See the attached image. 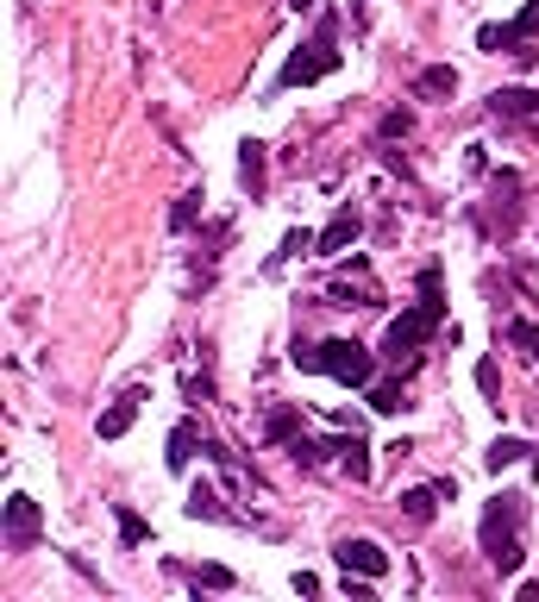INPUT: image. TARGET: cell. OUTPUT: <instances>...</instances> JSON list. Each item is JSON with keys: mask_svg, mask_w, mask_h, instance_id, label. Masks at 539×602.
<instances>
[{"mask_svg": "<svg viewBox=\"0 0 539 602\" xmlns=\"http://www.w3.org/2000/svg\"><path fill=\"white\" fill-rule=\"evenodd\" d=\"M439 333H445V301H439V270L427 264V270H420V301H414L408 314L389 320L383 358H389V364H414V352H420L427 339H439Z\"/></svg>", "mask_w": 539, "mask_h": 602, "instance_id": "6da1fadb", "label": "cell"}, {"mask_svg": "<svg viewBox=\"0 0 539 602\" xmlns=\"http://www.w3.org/2000/svg\"><path fill=\"white\" fill-rule=\"evenodd\" d=\"M521 521H527V496L521 490H496L483 502V521H477V540H483V559L496 565L502 577L521 571Z\"/></svg>", "mask_w": 539, "mask_h": 602, "instance_id": "7a4b0ae2", "label": "cell"}, {"mask_svg": "<svg viewBox=\"0 0 539 602\" xmlns=\"http://www.w3.org/2000/svg\"><path fill=\"white\" fill-rule=\"evenodd\" d=\"M295 370H320V377H333L345 389H370L377 383V358L364 352L358 339H320V345H295Z\"/></svg>", "mask_w": 539, "mask_h": 602, "instance_id": "3957f363", "label": "cell"}, {"mask_svg": "<svg viewBox=\"0 0 539 602\" xmlns=\"http://www.w3.org/2000/svg\"><path fill=\"white\" fill-rule=\"evenodd\" d=\"M333 38H339V19H333V13H320V32L301 44V51H289L283 76H276V88H308V82H320V76H333V69H339Z\"/></svg>", "mask_w": 539, "mask_h": 602, "instance_id": "277c9868", "label": "cell"}, {"mask_svg": "<svg viewBox=\"0 0 539 602\" xmlns=\"http://www.w3.org/2000/svg\"><path fill=\"white\" fill-rule=\"evenodd\" d=\"M44 534V515L32 496H7V521H0V540H7V552H32Z\"/></svg>", "mask_w": 539, "mask_h": 602, "instance_id": "5b68a950", "label": "cell"}, {"mask_svg": "<svg viewBox=\"0 0 539 602\" xmlns=\"http://www.w3.org/2000/svg\"><path fill=\"white\" fill-rule=\"evenodd\" d=\"M333 559H339V571H364V577H383L389 571V552L377 540H364V534H345L333 546Z\"/></svg>", "mask_w": 539, "mask_h": 602, "instance_id": "8992f818", "label": "cell"}, {"mask_svg": "<svg viewBox=\"0 0 539 602\" xmlns=\"http://www.w3.org/2000/svg\"><path fill=\"white\" fill-rule=\"evenodd\" d=\"M489 113L508 120V126H527L539 113V95H533V88H496V95H489Z\"/></svg>", "mask_w": 539, "mask_h": 602, "instance_id": "52a82bcc", "label": "cell"}, {"mask_svg": "<svg viewBox=\"0 0 539 602\" xmlns=\"http://www.w3.org/2000/svg\"><path fill=\"white\" fill-rule=\"evenodd\" d=\"M264 182H270V164H264V145H257V138H245L239 145V189L257 201L264 195Z\"/></svg>", "mask_w": 539, "mask_h": 602, "instance_id": "ba28073f", "label": "cell"}, {"mask_svg": "<svg viewBox=\"0 0 539 602\" xmlns=\"http://www.w3.org/2000/svg\"><path fill=\"white\" fill-rule=\"evenodd\" d=\"M333 452H339V465H345L351 483H370V446H364V433H358V427H351L345 439H333Z\"/></svg>", "mask_w": 539, "mask_h": 602, "instance_id": "9c48e42d", "label": "cell"}, {"mask_svg": "<svg viewBox=\"0 0 539 602\" xmlns=\"http://www.w3.org/2000/svg\"><path fill=\"white\" fill-rule=\"evenodd\" d=\"M445 95H458V69L452 63H433V69L414 76V101H445Z\"/></svg>", "mask_w": 539, "mask_h": 602, "instance_id": "30bf717a", "label": "cell"}, {"mask_svg": "<svg viewBox=\"0 0 539 602\" xmlns=\"http://www.w3.org/2000/svg\"><path fill=\"white\" fill-rule=\"evenodd\" d=\"M195 446H201V427H195V421H182V427L170 433V452H163V465H170V471H189Z\"/></svg>", "mask_w": 539, "mask_h": 602, "instance_id": "8fae6325", "label": "cell"}, {"mask_svg": "<svg viewBox=\"0 0 539 602\" xmlns=\"http://www.w3.org/2000/svg\"><path fill=\"white\" fill-rule=\"evenodd\" d=\"M521 458H533V446H527V439H514V433H502V439H496V446H489V452H483V465H489V471H496V477H502L508 465H521Z\"/></svg>", "mask_w": 539, "mask_h": 602, "instance_id": "7c38bea8", "label": "cell"}, {"mask_svg": "<svg viewBox=\"0 0 539 602\" xmlns=\"http://www.w3.org/2000/svg\"><path fill=\"white\" fill-rule=\"evenodd\" d=\"M132 421H138V396H120V402H113L101 421H95V433H101V439H120V433H132Z\"/></svg>", "mask_w": 539, "mask_h": 602, "instance_id": "4fadbf2b", "label": "cell"}, {"mask_svg": "<svg viewBox=\"0 0 539 602\" xmlns=\"http://www.w3.org/2000/svg\"><path fill=\"white\" fill-rule=\"evenodd\" d=\"M358 207H339V214H333V226H326V233H320V251H345L351 239H358Z\"/></svg>", "mask_w": 539, "mask_h": 602, "instance_id": "5bb4252c", "label": "cell"}, {"mask_svg": "<svg viewBox=\"0 0 539 602\" xmlns=\"http://www.w3.org/2000/svg\"><path fill=\"white\" fill-rule=\"evenodd\" d=\"M182 515H189V521H232V508H220V496L207 490V483H195L189 502H182Z\"/></svg>", "mask_w": 539, "mask_h": 602, "instance_id": "9a60e30c", "label": "cell"}, {"mask_svg": "<svg viewBox=\"0 0 539 602\" xmlns=\"http://www.w3.org/2000/svg\"><path fill=\"white\" fill-rule=\"evenodd\" d=\"M439 502H445V496H439V483H427V490H402V515H408L414 527H427Z\"/></svg>", "mask_w": 539, "mask_h": 602, "instance_id": "2e32d148", "label": "cell"}, {"mask_svg": "<svg viewBox=\"0 0 539 602\" xmlns=\"http://www.w3.org/2000/svg\"><path fill=\"white\" fill-rule=\"evenodd\" d=\"M264 439H276V446H283V439H301V414L295 408H276L264 421Z\"/></svg>", "mask_w": 539, "mask_h": 602, "instance_id": "e0dca14e", "label": "cell"}, {"mask_svg": "<svg viewBox=\"0 0 539 602\" xmlns=\"http://www.w3.org/2000/svg\"><path fill=\"white\" fill-rule=\"evenodd\" d=\"M502 339H508V345H521V352L539 364V327H533V320H508V327H502Z\"/></svg>", "mask_w": 539, "mask_h": 602, "instance_id": "ac0fdd59", "label": "cell"}, {"mask_svg": "<svg viewBox=\"0 0 539 602\" xmlns=\"http://www.w3.org/2000/svg\"><path fill=\"white\" fill-rule=\"evenodd\" d=\"M370 408H377V414H402L408 408L402 402V383H395V377L389 383H370Z\"/></svg>", "mask_w": 539, "mask_h": 602, "instance_id": "d6986e66", "label": "cell"}, {"mask_svg": "<svg viewBox=\"0 0 539 602\" xmlns=\"http://www.w3.org/2000/svg\"><path fill=\"white\" fill-rule=\"evenodd\" d=\"M326 452H333V439H295V446H289L295 465H326Z\"/></svg>", "mask_w": 539, "mask_h": 602, "instance_id": "ffe728a7", "label": "cell"}, {"mask_svg": "<svg viewBox=\"0 0 539 602\" xmlns=\"http://www.w3.org/2000/svg\"><path fill=\"white\" fill-rule=\"evenodd\" d=\"M195 220H201V195H182V201L170 207V233H189Z\"/></svg>", "mask_w": 539, "mask_h": 602, "instance_id": "44dd1931", "label": "cell"}, {"mask_svg": "<svg viewBox=\"0 0 539 602\" xmlns=\"http://www.w3.org/2000/svg\"><path fill=\"white\" fill-rule=\"evenodd\" d=\"M477 389L502 408V370H496V358H483V364H477Z\"/></svg>", "mask_w": 539, "mask_h": 602, "instance_id": "7402d4cb", "label": "cell"}, {"mask_svg": "<svg viewBox=\"0 0 539 602\" xmlns=\"http://www.w3.org/2000/svg\"><path fill=\"white\" fill-rule=\"evenodd\" d=\"M539 38V0H527V13L514 19V51H521V44H533Z\"/></svg>", "mask_w": 539, "mask_h": 602, "instance_id": "603a6c76", "label": "cell"}, {"mask_svg": "<svg viewBox=\"0 0 539 602\" xmlns=\"http://www.w3.org/2000/svg\"><path fill=\"white\" fill-rule=\"evenodd\" d=\"M151 540V527L132 515V508H120V546H145Z\"/></svg>", "mask_w": 539, "mask_h": 602, "instance_id": "cb8c5ba5", "label": "cell"}, {"mask_svg": "<svg viewBox=\"0 0 539 602\" xmlns=\"http://www.w3.org/2000/svg\"><path fill=\"white\" fill-rule=\"evenodd\" d=\"M195 590H232V571L226 565H201L195 571Z\"/></svg>", "mask_w": 539, "mask_h": 602, "instance_id": "d4e9b609", "label": "cell"}, {"mask_svg": "<svg viewBox=\"0 0 539 602\" xmlns=\"http://www.w3.org/2000/svg\"><path fill=\"white\" fill-rule=\"evenodd\" d=\"M477 44H483V51H514V26H483Z\"/></svg>", "mask_w": 539, "mask_h": 602, "instance_id": "484cf974", "label": "cell"}, {"mask_svg": "<svg viewBox=\"0 0 539 602\" xmlns=\"http://www.w3.org/2000/svg\"><path fill=\"white\" fill-rule=\"evenodd\" d=\"M408 132H414V113H408V107L383 113V138H408Z\"/></svg>", "mask_w": 539, "mask_h": 602, "instance_id": "4316f807", "label": "cell"}]
</instances>
